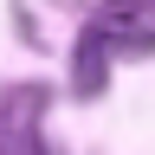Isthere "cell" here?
<instances>
[{
    "label": "cell",
    "instance_id": "obj_2",
    "mask_svg": "<svg viewBox=\"0 0 155 155\" xmlns=\"http://www.w3.org/2000/svg\"><path fill=\"white\" fill-rule=\"evenodd\" d=\"M0 155H52L45 136H39V91H19L7 104V123H0Z\"/></svg>",
    "mask_w": 155,
    "mask_h": 155
},
{
    "label": "cell",
    "instance_id": "obj_1",
    "mask_svg": "<svg viewBox=\"0 0 155 155\" xmlns=\"http://www.w3.org/2000/svg\"><path fill=\"white\" fill-rule=\"evenodd\" d=\"M97 32L110 52L123 58H149L155 52V0H97Z\"/></svg>",
    "mask_w": 155,
    "mask_h": 155
},
{
    "label": "cell",
    "instance_id": "obj_3",
    "mask_svg": "<svg viewBox=\"0 0 155 155\" xmlns=\"http://www.w3.org/2000/svg\"><path fill=\"white\" fill-rule=\"evenodd\" d=\"M104 78H110V45H104L97 26H84L78 32V52H71V84H78V97H97Z\"/></svg>",
    "mask_w": 155,
    "mask_h": 155
}]
</instances>
